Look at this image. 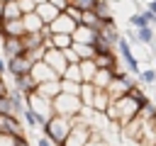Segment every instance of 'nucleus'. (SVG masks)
<instances>
[{"label":"nucleus","instance_id":"3","mask_svg":"<svg viewBox=\"0 0 156 146\" xmlns=\"http://www.w3.org/2000/svg\"><path fill=\"white\" fill-rule=\"evenodd\" d=\"M71 5H78L80 10H95L98 0H71Z\"/></svg>","mask_w":156,"mask_h":146},{"label":"nucleus","instance_id":"1","mask_svg":"<svg viewBox=\"0 0 156 146\" xmlns=\"http://www.w3.org/2000/svg\"><path fill=\"white\" fill-rule=\"evenodd\" d=\"M117 49H119V54H122V61L127 63V68H129V71H134L136 75H141V73H139V63H136V58L132 56V49H129L127 39H119V41H117Z\"/></svg>","mask_w":156,"mask_h":146},{"label":"nucleus","instance_id":"8","mask_svg":"<svg viewBox=\"0 0 156 146\" xmlns=\"http://www.w3.org/2000/svg\"><path fill=\"white\" fill-rule=\"evenodd\" d=\"M37 146H49V141H46V139H39V141H37Z\"/></svg>","mask_w":156,"mask_h":146},{"label":"nucleus","instance_id":"9","mask_svg":"<svg viewBox=\"0 0 156 146\" xmlns=\"http://www.w3.org/2000/svg\"><path fill=\"white\" fill-rule=\"evenodd\" d=\"M0 71H5V63H2V58H0Z\"/></svg>","mask_w":156,"mask_h":146},{"label":"nucleus","instance_id":"2","mask_svg":"<svg viewBox=\"0 0 156 146\" xmlns=\"http://www.w3.org/2000/svg\"><path fill=\"white\" fill-rule=\"evenodd\" d=\"M136 39H139L141 44H151V39H154V29H151V24H149V27L136 29Z\"/></svg>","mask_w":156,"mask_h":146},{"label":"nucleus","instance_id":"4","mask_svg":"<svg viewBox=\"0 0 156 146\" xmlns=\"http://www.w3.org/2000/svg\"><path fill=\"white\" fill-rule=\"evenodd\" d=\"M24 119H27V122H29L32 127H37V124L41 122V119H39V117H37V114H34L32 109H24Z\"/></svg>","mask_w":156,"mask_h":146},{"label":"nucleus","instance_id":"5","mask_svg":"<svg viewBox=\"0 0 156 146\" xmlns=\"http://www.w3.org/2000/svg\"><path fill=\"white\" fill-rule=\"evenodd\" d=\"M141 80H144V83H156V71H151V68L144 71V73H141Z\"/></svg>","mask_w":156,"mask_h":146},{"label":"nucleus","instance_id":"7","mask_svg":"<svg viewBox=\"0 0 156 146\" xmlns=\"http://www.w3.org/2000/svg\"><path fill=\"white\" fill-rule=\"evenodd\" d=\"M146 10H151V12L156 15V0H149V5H146Z\"/></svg>","mask_w":156,"mask_h":146},{"label":"nucleus","instance_id":"6","mask_svg":"<svg viewBox=\"0 0 156 146\" xmlns=\"http://www.w3.org/2000/svg\"><path fill=\"white\" fill-rule=\"evenodd\" d=\"M5 5H7V2H5V0H0V22L5 19Z\"/></svg>","mask_w":156,"mask_h":146}]
</instances>
